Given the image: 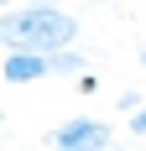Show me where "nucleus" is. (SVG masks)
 Wrapping results in <instances>:
<instances>
[{"label": "nucleus", "mask_w": 146, "mask_h": 151, "mask_svg": "<svg viewBox=\"0 0 146 151\" xmlns=\"http://www.w3.org/2000/svg\"><path fill=\"white\" fill-rule=\"evenodd\" d=\"M78 42V16L63 5H37V0H16L11 11H0V52L5 47H31V52H52V47Z\"/></svg>", "instance_id": "nucleus-1"}, {"label": "nucleus", "mask_w": 146, "mask_h": 151, "mask_svg": "<svg viewBox=\"0 0 146 151\" xmlns=\"http://www.w3.org/2000/svg\"><path fill=\"white\" fill-rule=\"evenodd\" d=\"M47 141L58 151H110L115 146V125H104L99 115H73V120H63Z\"/></svg>", "instance_id": "nucleus-2"}, {"label": "nucleus", "mask_w": 146, "mask_h": 151, "mask_svg": "<svg viewBox=\"0 0 146 151\" xmlns=\"http://www.w3.org/2000/svg\"><path fill=\"white\" fill-rule=\"evenodd\" d=\"M0 73H5V83H42V78H52V63H47V52H31V47H5Z\"/></svg>", "instance_id": "nucleus-3"}, {"label": "nucleus", "mask_w": 146, "mask_h": 151, "mask_svg": "<svg viewBox=\"0 0 146 151\" xmlns=\"http://www.w3.org/2000/svg\"><path fill=\"white\" fill-rule=\"evenodd\" d=\"M47 63H52V78H78V73L89 68V52H84L78 42H68V47H52Z\"/></svg>", "instance_id": "nucleus-4"}, {"label": "nucleus", "mask_w": 146, "mask_h": 151, "mask_svg": "<svg viewBox=\"0 0 146 151\" xmlns=\"http://www.w3.org/2000/svg\"><path fill=\"white\" fill-rule=\"evenodd\" d=\"M125 130H131L136 141H146V104H136L131 115H125Z\"/></svg>", "instance_id": "nucleus-5"}, {"label": "nucleus", "mask_w": 146, "mask_h": 151, "mask_svg": "<svg viewBox=\"0 0 146 151\" xmlns=\"http://www.w3.org/2000/svg\"><path fill=\"white\" fill-rule=\"evenodd\" d=\"M73 89H78V94H99V78H94V68H84V73L73 78Z\"/></svg>", "instance_id": "nucleus-6"}, {"label": "nucleus", "mask_w": 146, "mask_h": 151, "mask_svg": "<svg viewBox=\"0 0 146 151\" xmlns=\"http://www.w3.org/2000/svg\"><path fill=\"white\" fill-rule=\"evenodd\" d=\"M115 104H120V115H131V109H136V104H146V99H141L136 89H120V99H115Z\"/></svg>", "instance_id": "nucleus-7"}, {"label": "nucleus", "mask_w": 146, "mask_h": 151, "mask_svg": "<svg viewBox=\"0 0 146 151\" xmlns=\"http://www.w3.org/2000/svg\"><path fill=\"white\" fill-rule=\"evenodd\" d=\"M11 5H16V0H0V11H11Z\"/></svg>", "instance_id": "nucleus-8"}, {"label": "nucleus", "mask_w": 146, "mask_h": 151, "mask_svg": "<svg viewBox=\"0 0 146 151\" xmlns=\"http://www.w3.org/2000/svg\"><path fill=\"white\" fill-rule=\"evenodd\" d=\"M37 5H58V0H37Z\"/></svg>", "instance_id": "nucleus-9"}, {"label": "nucleus", "mask_w": 146, "mask_h": 151, "mask_svg": "<svg viewBox=\"0 0 146 151\" xmlns=\"http://www.w3.org/2000/svg\"><path fill=\"white\" fill-rule=\"evenodd\" d=\"M141 73H146V52H141Z\"/></svg>", "instance_id": "nucleus-10"}, {"label": "nucleus", "mask_w": 146, "mask_h": 151, "mask_svg": "<svg viewBox=\"0 0 146 151\" xmlns=\"http://www.w3.org/2000/svg\"><path fill=\"white\" fill-rule=\"evenodd\" d=\"M0 125H5V115H0Z\"/></svg>", "instance_id": "nucleus-11"}]
</instances>
